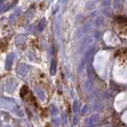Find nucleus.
Instances as JSON below:
<instances>
[{
    "instance_id": "obj_1",
    "label": "nucleus",
    "mask_w": 127,
    "mask_h": 127,
    "mask_svg": "<svg viewBox=\"0 0 127 127\" xmlns=\"http://www.w3.org/2000/svg\"><path fill=\"white\" fill-rule=\"evenodd\" d=\"M27 93H28V87H27V86H23V87H22L21 91H20V95H21V97L23 98Z\"/></svg>"
}]
</instances>
